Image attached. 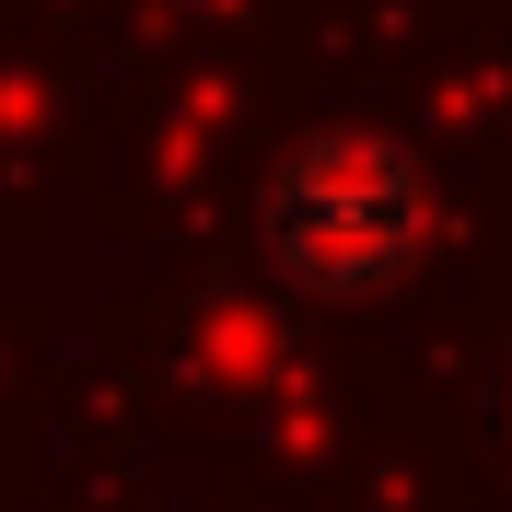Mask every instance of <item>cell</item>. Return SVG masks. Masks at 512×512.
I'll list each match as a JSON object with an SVG mask.
<instances>
[{
  "mask_svg": "<svg viewBox=\"0 0 512 512\" xmlns=\"http://www.w3.org/2000/svg\"><path fill=\"white\" fill-rule=\"evenodd\" d=\"M268 245H280L315 291L384 280V268L419 245V187H408V163L361 152V140L303 152V163L280 175V198H268Z\"/></svg>",
  "mask_w": 512,
  "mask_h": 512,
  "instance_id": "1",
  "label": "cell"
}]
</instances>
